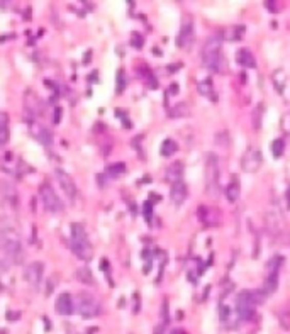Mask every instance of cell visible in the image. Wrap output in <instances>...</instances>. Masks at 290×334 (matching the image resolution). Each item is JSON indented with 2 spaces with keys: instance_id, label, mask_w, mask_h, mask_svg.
Segmentation results:
<instances>
[{
  "instance_id": "d6986e66",
  "label": "cell",
  "mask_w": 290,
  "mask_h": 334,
  "mask_svg": "<svg viewBox=\"0 0 290 334\" xmlns=\"http://www.w3.org/2000/svg\"><path fill=\"white\" fill-rule=\"evenodd\" d=\"M212 214H216L214 209L210 207H199V217L200 221L204 222V224H217V221H219V217H212Z\"/></svg>"
},
{
  "instance_id": "ffe728a7",
  "label": "cell",
  "mask_w": 290,
  "mask_h": 334,
  "mask_svg": "<svg viewBox=\"0 0 290 334\" xmlns=\"http://www.w3.org/2000/svg\"><path fill=\"white\" fill-rule=\"evenodd\" d=\"M0 188H2L4 199L9 200V202H12L15 205V202H17V190H15V187L12 185V183H10V182H4L2 185H0Z\"/></svg>"
},
{
  "instance_id": "1f68e13d",
  "label": "cell",
  "mask_w": 290,
  "mask_h": 334,
  "mask_svg": "<svg viewBox=\"0 0 290 334\" xmlns=\"http://www.w3.org/2000/svg\"><path fill=\"white\" fill-rule=\"evenodd\" d=\"M171 334H187L183 329H175V331H171Z\"/></svg>"
},
{
  "instance_id": "603a6c76",
  "label": "cell",
  "mask_w": 290,
  "mask_h": 334,
  "mask_svg": "<svg viewBox=\"0 0 290 334\" xmlns=\"http://www.w3.org/2000/svg\"><path fill=\"white\" fill-rule=\"evenodd\" d=\"M177 143L173 141V139H165L163 144H161V156H171V154H175L177 153Z\"/></svg>"
},
{
  "instance_id": "7c38bea8",
  "label": "cell",
  "mask_w": 290,
  "mask_h": 334,
  "mask_svg": "<svg viewBox=\"0 0 290 334\" xmlns=\"http://www.w3.org/2000/svg\"><path fill=\"white\" fill-rule=\"evenodd\" d=\"M54 309L60 316H71L75 312V302L73 297L70 293H61L56 299V304H54Z\"/></svg>"
},
{
  "instance_id": "83f0119b",
  "label": "cell",
  "mask_w": 290,
  "mask_h": 334,
  "mask_svg": "<svg viewBox=\"0 0 290 334\" xmlns=\"http://www.w3.org/2000/svg\"><path fill=\"white\" fill-rule=\"evenodd\" d=\"M278 321H280V326L283 327V329H290V310L288 309L282 310Z\"/></svg>"
},
{
  "instance_id": "277c9868",
  "label": "cell",
  "mask_w": 290,
  "mask_h": 334,
  "mask_svg": "<svg viewBox=\"0 0 290 334\" xmlns=\"http://www.w3.org/2000/svg\"><path fill=\"white\" fill-rule=\"evenodd\" d=\"M205 190L210 197L219 193V158L216 153H209L205 158Z\"/></svg>"
},
{
  "instance_id": "5bb4252c",
  "label": "cell",
  "mask_w": 290,
  "mask_h": 334,
  "mask_svg": "<svg viewBox=\"0 0 290 334\" xmlns=\"http://www.w3.org/2000/svg\"><path fill=\"white\" fill-rule=\"evenodd\" d=\"M239 195H241V183H239V176L234 175L231 178L229 185H227V188H226V197L229 202H236Z\"/></svg>"
},
{
  "instance_id": "44dd1931",
  "label": "cell",
  "mask_w": 290,
  "mask_h": 334,
  "mask_svg": "<svg viewBox=\"0 0 290 334\" xmlns=\"http://www.w3.org/2000/svg\"><path fill=\"white\" fill-rule=\"evenodd\" d=\"M76 278H78V282L85 283V285H93V283H95V278H93L92 271H90L88 266H82V268H78L76 270Z\"/></svg>"
},
{
  "instance_id": "4fadbf2b",
  "label": "cell",
  "mask_w": 290,
  "mask_h": 334,
  "mask_svg": "<svg viewBox=\"0 0 290 334\" xmlns=\"http://www.w3.org/2000/svg\"><path fill=\"white\" fill-rule=\"evenodd\" d=\"M187 185L183 182L171 183V190H170V199L175 205H182L187 200Z\"/></svg>"
},
{
  "instance_id": "9c48e42d",
  "label": "cell",
  "mask_w": 290,
  "mask_h": 334,
  "mask_svg": "<svg viewBox=\"0 0 290 334\" xmlns=\"http://www.w3.org/2000/svg\"><path fill=\"white\" fill-rule=\"evenodd\" d=\"M261 153L258 151L256 148H248V151L244 153V156L241 160V166L244 171H248V173H255V171H258V168L261 166Z\"/></svg>"
},
{
  "instance_id": "7402d4cb",
  "label": "cell",
  "mask_w": 290,
  "mask_h": 334,
  "mask_svg": "<svg viewBox=\"0 0 290 334\" xmlns=\"http://www.w3.org/2000/svg\"><path fill=\"white\" fill-rule=\"evenodd\" d=\"M273 83H275L277 90L282 93L283 92V87H285V83H287V73L282 68L273 71Z\"/></svg>"
},
{
  "instance_id": "e0dca14e",
  "label": "cell",
  "mask_w": 290,
  "mask_h": 334,
  "mask_svg": "<svg viewBox=\"0 0 290 334\" xmlns=\"http://www.w3.org/2000/svg\"><path fill=\"white\" fill-rule=\"evenodd\" d=\"M9 117L5 112H0V148H4L9 143Z\"/></svg>"
},
{
  "instance_id": "ba28073f",
  "label": "cell",
  "mask_w": 290,
  "mask_h": 334,
  "mask_svg": "<svg viewBox=\"0 0 290 334\" xmlns=\"http://www.w3.org/2000/svg\"><path fill=\"white\" fill-rule=\"evenodd\" d=\"M266 221V231L270 232L273 238H278L283 231V215L278 210V207H272L265 215Z\"/></svg>"
},
{
  "instance_id": "4316f807",
  "label": "cell",
  "mask_w": 290,
  "mask_h": 334,
  "mask_svg": "<svg viewBox=\"0 0 290 334\" xmlns=\"http://www.w3.org/2000/svg\"><path fill=\"white\" fill-rule=\"evenodd\" d=\"M261 114H263V105H258L253 112V127L255 129H260L261 126Z\"/></svg>"
},
{
  "instance_id": "d6a6232c",
  "label": "cell",
  "mask_w": 290,
  "mask_h": 334,
  "mask_svg": "<svg viewBox=\"0 0 290 334\" xmlns=\"http://www.w3.org/2000/svg\"><path fill=\"white\" fill-rule=\"evenodd\" d=\"M287 204H288V209H290V187H288V190H287Z\"/></svg>"
},
{
  "instance_id": "6da1fadb",
  "label": "cell",
  "mask_w": 290,
  "mask_h": 334,
  "mask_svg": "<svg viewBox=\"0 0 290 334\" xmlns=\"http://www.w3.org/2000/svg\"><path fill=\"white\" fill-rule=\"evenodd\" d=\"M268 295L265 290L256 288V290H244L236 299V312L243 321H249L255 316V310L266 300Z\"/></svg>"
},
{
  "instance_id": "d4e9b609",
  "label": "cell",
  "mask_w": 290,
  "mask_h": 334,
  "mask_svg": "<svg viewBox=\"0 0 290 334\" xmlns=\"http://www.w3.org/2000/svg\"><path fill=\"white\" fill-rule=\"evenodd\" d=\"M127 171V166L126 163H114V165H110L109 168H107V173L110 176H119V175H124Z\"/></svg>"
},
{
  "instance_id": "f1b7e54d",
  "label": "cell",
  "mask_w": 290,
  "mask_h": 334,
  "mask_svg": "<svg viewBox=\"0 0 290 334\" xmlns=\"http://www.w3.org/2000/svg\"><path fill=\"white\" fill-rule=\"evenodd\" d=\"M126 83H127V80L124 78V71L119 70V73H117V92L121 93L122 90H124Z\"/></svg>"
},
{
  "instance_id": "cb8c5ba5",
  "label": "cell",
  "mask_w": 290,
  "mask_h": 334,
  "mask_svg": "<svg viewBox=\"0 0 290 334\" xmlns=\"http://www.w3.org/2000/svg\"><path fill=\"white\" fill-rule=\"evenodd\" d=\"M283 151H285V141L283 139H275V141L272 143V154L273 158L278 160L283 156Z\"/></svg>"
},
{
  "instance_id": "30bf717a",
  "label": "cell",
  "mask_w": 290,
  "mask_h": 334,
  "mask_svg": "<svg viewBox=\"0 0 290 334\" xmlns=\"http://www.w3.org/2000/svg\"><path fill=\"white\" fill-rule=\"evenodd\" d=\"M195 41V29L192 22H183V26L180 27V32L177 36V48L187 49L190 44Z\"/></svg>"
},
{
  "instance_id": "484cf974",
  "label": "cell",
  "mask_w": 290,
  "mask_h": 334,
  "mask_svg": "<svg viewBox=\"0 0 290 334\" xmlns=\"http://www.w3.org/2000/svg\"><path fill=\"white\" fill-rule=\"evenodd\" d=\"M185 115H188V105L183 102L170 110V117H185Z\"/></svg>"
},
{
  "instance_id": "ac0fdd59",
  "label": "cell",
  "mask_w": 290,
  "mask_h": 334,
  "mask_svg": "<svg viewBox=\"0 0 290 334\" xmlns=\"http://www.w3.org/2000/svg\"><path fill=\"white\" fill-rule=\"evenodd\" d=\"M32 134H34V137L41 144H44V146H48V144L53 143V134L46 129V127H43V126H37L36 129L32 131Z\"/></svg>"
},
{
  "instance_id": "2e32d148",
  "label": "cell",
  "mask_w": 290,
  "mask_h": 334,
  "mask_svg": "<svg viewBox=\"0 0 290 334\" xmlns=\"http://www.w3.org/2000/svg\"><path fill=\"white\" fill-rule=\"evenodd\" d=\"M236 61L244 68H255L256 66V60L252 54V51H248L246 48H241L236 54Z\"/></svg>"
},
{
  "instance_id": "52a82bcc",
  "label": "cell",
  "mask_w": 290,
  "mask_h": 334,
  "mask_svg": "<svg viewBox=\"0 0 290 334\" xmlns=\"http://www.w3.org/2000/svg\"><path fill=\"white\" fill-rule=\"evenodd\" d=\"M43 275H44V265L43 261H32V263H27L24 268V280L29 283L32 288H39L43 282Z\"/></svg>"
},
{
  "instance_id": "8992f818",
  "label": "cell",
  "mask_w": 290,
  "mask_h": 334,
  "mask_svg": "<svg viewBox=\"0 0 290 334\" xmlns=\"http://www.w3.org/2000/svg\"><path fill=\"white\" fill-rule=\"evenodd\" d=\"M39 195H41L43 205L48 212L58 214L63 210V202H61V199L56 195V192H54V188L51 187V183L44 182L43 185L39 187Z\"/></svg>"
},
{
  "instance_id": "9a60e30c",
  "label": "cell",
  "mask_w": 290,
  "mask_h": 334,
  "mask_svg": "<svg viewBox=\"0 0 290 334\" xmlns=\"http://www.w3.org/2000/svg\"><path fill=\"white\" fill-rule=\"evenodd\" d=\"M182 176H183V163L182 161H175V163H171L168 168H166V178H168L171 183L182 182Z\"/></svg>"
},
{
  "instance_id": "4dcf8cb0",
  "label": "cell",
  "mask_w": 290,
  "mask_h": 334,
  "mask_svg": "<svg viewBox=\"0 0 290 334\" xmlns=\"http://www.w3.org/2000/svg\"><path fill=\"white\" fill-rule=\"evenodd\" d=\"M61 117V109H56V115H54V122H60Z\"/></svg>"
},
{
  "instance_id": "3957f363",
  "label": "cell",
  "mask_w": 290,
  "mask_h": 334,
  "mask_svg": "<svg viewBox=\"0 0 290 334\" xmlns=\"http://www.w3.org/2000/svg\"><path fill=\"white\" fill-rule=\"evenodd\" d=\"M221 44H222V36L214 34L210 36L204 44L202 49V63L207 70L210 71H219L221 70Z\"/></svg>"
},
{
  "instance_id": "8fae6325",
  "label": "cell",
  "mask_w": 290,
  "mask_h": 334,
  "mask_svg": "<svg viewBox=\"0 0 290 334\" xmlns=\"http://www.w3.org/2000/svg\"><path fill=\"white\" fill-rule=\"evenodd\" d=\"M56 178H58V182H60V187L63 188L65 195L68 197L70 200H73L76 197V193H78L73 178H71L68 173H66V171H63L61 168H56Z\"/></svg>"
},
{
  "instance_id": "7a4b0ae2",
  "label": "cell",
  "mask_w": 290,
  "mask_h": 334,
  "mask_svg": "<svg viewBox=\"0 0 290 334\" xmlns=\"http://www.w3.org/2000/svg\"><path fill=\"white\" fill-rule=\"evenodd\" d=\"M70 248L82 261H90L93 258V248L87 236L85 227L78 222H73L70 229Z\"/></svg>"
},
{
  "instance_id": "5b68a950",
  "label": "cell",
  "mask_w": 290,
  "mask_h": 334,
  "mask_svg": "<svg viewBox=\"0 0 290 334\" xmlns=\"http://www.w3.org/2000/svg\"><path fill=\"white\" fill-rule=\"evenodd\" d=\"M76 312L80 314L83 319H93L102 312V305L99 300L90 293H80L76 299Z\"/></svg>"
},
{
  "instance_id": "f546056e",
  "label": "cell",
  "mask_w": 290,
  "mask_h": 334,
  "mask_svg": "<svg viewBox=\"0 0 290 334\" xmlns=\"http://www.w3.org/2000/svg\"><path fill=\"white\" fill-rule=\"evenodd\" d=\"M132 46L134 48H141L143 46V37L138 34V32H134V34H132Z\"/></svg>"
}]
</instances>
